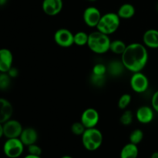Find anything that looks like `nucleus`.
Segmentation results:
<instances>
[{"label": "nucleus", "mask_w": 158, "mask_h": 158, "mask_svg": "<svg viewBox=\"0 0 158 158\" xmlns=\"http://www.w3.org/2000/svg\"><path fill=\"white\" fill-rule=\"evenodd\" d=\"M148 58L147 47L139 43L127 45L121 55V61L126 69L132 73L141 72L148 63Z\"/></svg>", "instance_id": "obj_1"}, {"label": "nucleus", "mask_w": 158, "mask_h": 158, "mask_svg": "<svg viewBox=\"0 0 158 158\" xmlns=\"http://www.w3.org/2000/svg\"><path fill=\"white\" fill-rule=\"evenodd\" d=\"M110 43L109 35L97 30L89 34L86 46L94 53L104 54L110 50Z\"/></svg>", "instance_id": "obj_2"}, {"label": "nucleus", "mask_w": 158, "mask_h": 158, "mask_svg": "<svg viewBox=\"0 0 158 158\" xmlns=\"http://www.w3.org/2000/svg\"><path fill=\"white\" fill-rule=\"evenodd\" d=\"M81 137L83 147L89 151H97L103 143V134L100 130L96 127L86 129Z\"/></svg>", "instance_id": "obj_3"}, {"label": "nucleus", "mask_w": 158, "mask_h": 158, "mask_svg": "<svg viewBox=\"0 0 158 158\" xmlns=\"http://www.w3.org/2000/svg\"><path fill=\"white\" fill-rule=\"evenodd\" d=\"M120 24V18L117 12H107L102 15L97 29L100 32L110 35L118 29Z\"/></svg>", "instance_id": "obj_4"}, {"label": "nucleus", "mask_w": 158, "mask_h": 158, "mask_svg": "<svg viewBox=\"0 0 158 158\" xmlns=\"http://www.w3.org/2000/svg\"><path fill=\"white\" fill-rule=\"evenodd\" d=\"M24 147L21 140L19 138H9L3 145V152L9 158H18L23 154Z\"/></svg>", "instance_id": "obj_5"}, {"label": "nucleus", "mask_w": 158, "mask_h": 158, "mask_svg": "<svg viewBox=\"0 0 158 158\" xmlns=\"http://www.w3.org/2000/svg\"><path fill=\"white\" fill-rule=\"evenodd\" d=\"M131 87L137 94H143L149 87V80L145 74L141 72L134 73L130 80Z\"/></svg>", "instance_id": "obj_6"}, {"label": "nucleus", "mask_w": 158, "mask_h": 158, "mask_svg": "<svg viewBox=\"0 0 158 158\" xmlns=\"http://www.w3.org/2000/svg\"><path fill=\"white\" fill-rule=\"evenodd\" d=\"M74 34L70 30L61 28L54 33V41L60 47L68 48L74 44Z\"/></svg>", "instance_id": "obj_7"}, {"label": "nucleus", "mask_w": 158, "mask_h": 158, "mask_svg": "<svg viewBox=\"0 0 158 158\" xmlns=\"http://www.w3.org/2000/svg\"><path fill=\"white\" fill-rule=\"evenodd\" d=\"M23 127L21 123L16 120H9L3 123L4 136L7 139L19 138L23 131Z\"/></svg>", "instance_id": "obj_8"}, {"label": "nucleus", "mask_w": 158, "mask_h": 158, "mask_svg": "<svg viewBox=\"0 0 158 158\" xmlns=\"http://www.w3.org/2000/svg\"><path fill=\"white\" fill-rule=\"evenodd\" d=\"M100 120V114L94 108H87L81 114L80 121L85 127L94 128L97 127Z\"/></svg>", "instance_id": "obj_9"}, {"label": "nucleus", "mask_w": 158, "mask_h": 158, "mask_svg": "<svg viewBox=\"0 0 158 158\" xmlns=\"http://www.w3.org/2000/svg\"><path fill=\"white\" fill-rule=\"evenodd\" d=\"M100 11L94 6H89L85 9L83 14V19L85 24L89 27L97 28L100 19H101Z\"/></svg>", "instance_id": "obj_10"}, {"label": "nucleus", "mask_w": 158, "mask_h": 158, "mask_svg": "<svg viewBox=\"0 0 158 158\" xmlns=\"http://www.w3.org/2000/svg\"><path fill=\"white\" fill-rule=\"evenodd\" d=\"M63 7V0H43L42 3L43 11L49 16H55L61 12Z\"/></svg>", "instance_id": "obj_11"}, {"label": "nucleus", "mask_w": 158, "mask_h": 158, "mask_svg": "<svg viewBox=\"0 0 158 158\" xmlns=\"http://www.w3.org/2000/svg\"><path fill=\"white\" fill-rule=\"evenodd\" d=\"M154 109L148 106H142L136 111V118L139 123L148 124L151 123L154 118Z\"/></svg>", "instance_id": "obj_12"}, {"label": "nucleus", "mask_w": 158, "mask_h": 158, "mask_svg": "<svg viewBox=\"0 0 158 158\" xmlns=\"http://www.w3.org/2000/svg\"><path fill=\"white\" fill-rule=\"evenodd\" d=\"M13 55L9 49H0V73H7L12 66Z\"/></svg>", "instance_id": "obj_13"}, {"label": "nucleus", "mask_w": 158, "mask_h": 158, "mask_svg": "<svg viewBox=\"0 0 158 158\" xmlns=\"http://www.w3.org/2000/svg\"><path fill=\"white\" fill-rule=\"evenodd\" d=\"M13 114V106L8 100L0 98V123H4L10 120Z\"/></svg>", "instance_id": "obj_14"}, {"label": "nucleus", "mask_w": 158, "mask_h": 158, "mask_svg": "<svg viewBox=\"0 0 158 158\" xmlns=\"http://www.w3.org/2000/svg\"><path fill=\"white\" fill-rule=\"evenodd\" d=\"M19 139L25 146L28 147L33 143H36L38 140V132L32 127L23 128Z\"/></svg>", "instance_id": "obj_15"}, {"label": "nucleus", "mask_w": 158, "mask_h": 158, "mask_svg": "<svg viewBox=\"0 0 158 158\" xmlns=\"http://www.w3.org/2000/svg\"><path fill=\"white\" fill-rule=\"evenodd\" d=\"M143 45L151 49H158V30L151 29L143 35Z\"/></svg>", "instance_id": "obj_16"}, {"label": "nucleus", "mask_w": 158, "mask_h": 158, "mask_svg": "<svg viewBox=\"0 0 158 158\" xmlns=\"http://www.w3.org/2000/svg\"><path fill=\"white\" fill-rule=\"evenodd\" d=\"M107 73L113 77H120L126 69L121 60H112L108 63Z\"/></svg>", "instance_id": "obj_17"}, {"label": "nucleus", "mask_w": 158, "mask_h": 158, "mask_svg": "<svg viewBox=\"0 0 158 158\" xmlns=\"http://www.w3.org/2000/svg\"><path fill=\"white\" fill-rule=\"evenodd\" d=\"M117 13L120 19H129L135 15L136 9L131 3H124L120 6Z\"/></svg>", "instance_id": "obj_18"}, {"label": "nucleus", "mask_w": 158, "mask_h": 158, "mask_svg": "<svg viewBox=\"0 0 158 158\" xmlns=\"http://www.w3.org/2000/svg\"><path fill=\"white\" fill-rule=\"evenodd\" d=\"M139 150L137 145L130 142L123 147L120 153V158H137Z\"/></svg>", "instance_id": "obj_19"}, {"label": "nucleus", "mask_w": 158, "mask_h": 158, "mask_svg": "<svg viewBox=\"0 0 158 158\" xmlns=\"http://www.w3.org/2000/svg\"><path fill=\"white\" fill-rule=\"evenodd\" d=\"M127 46L126 43L120 40H115L111 41L110 46V50L114 54L117 55H122L123 52L126 49Z\"/></svg>", "instance_id": "obj_20"}, {"label": "nucleus", "mask_w": 158, "mask_h": 158, "mask_svg": "<svg viewBox=\"0 0 158 158\" xmlns=\"http://www.w3.org/2000/svg\"><path fill=\"white\" fill-rule=\"evenodd\" d=\"M89 34L83 31H80L74 34V44L78 46H83L87 45Z\"/></svg>", "instance_id": "obj_21"}, {"label": "nucleus", "mask_w": 158, "mask_h": 158, "mask_svg": "<svg viewBox=\"0 0 158 158\" xmlns=\"http://www.w3.org/2000/svg\"><path fill=\"white\" fill-rule=\"evenodd\" d=\"M134 120V114L132 111L129 110H124L120 117V122L123 126H129Z\"/></svg>", "instance_id": "obj_22"}, {"label": "nucleus", "mask_w": 158, "mask_h": 158, "mask_svg": "<svg viewBox=\"0 0 158 158\" xmlns=\"http://www.w3.org/2000/svg\"><path fill=\"white\" fill-rule=\"evenodd\" d=\"M130 142L134 144L137 145L143 140V132L140 129H135L130 134Z\"/></svg>", "instance_id": "obj_23"}, {"label": "nucleus", "mask_w": 158, "mask_h": 158, "mask_svg": "<svg viewBox=\"0 0 158 158\" xmlns=\"http://www.w3.org/2000/svg\"><path fill=\"white\" fill-rule=\"evenodd\" d=\"M91 84L96 87H103L106 83V77L105 76H99L95 74H91L90 76Z\"/></svg>", "instance_id": "obj_24"}, {"label": "nucleus", "mask_w": 158, "mask_h": 158, "mask_svg": "<svg viewBox=\"0 0 158 158\" xmlns=\"http://www.w3.org/2000/svg\"><path fill=\"white\" fill-rule=\"evenodd\" d=\"M11 77L7 73H0V90H6L11 85Z\"/></svg>", "instance_id": "obj_25"}, {"label": "nucleus", "mask_w": 158, "mask_h": 158, "mask_svg": "<svg viewBox=\"0 0 158 158\" xmlns=\"http://www.w3.org/2000/svg\"><path fill=\"white\" fill-rule=\"evenodd\" d=\"M131 103V96L129 94H124L118 100V107L120 110H126Z\"/></svg>", "instance_id": "obj_26"}, {"label": "nucleus", "mask_w": 158, "mask_h": 158, "mask_svg": "<svg viewBox=\"0 0 158 158\" xmlns=\"http://www.w3.org/2000/svg\"><path fill=\"white\" fill-rule=\"evenodd\" d=\"M86 128L81 123V121L75 122L71 126V132L76 136H82L84 131H86Z\"/></svg>", "instance_id": "obj_27"}, {"label": "nucleus", "mask_w": 158, "mask_h": 158, "mask_svg": "<svg viewBox=\"0 0 158 158\" xmlns=\"http://www.w3.org/2000/svg\"><path fill=\"white\" fill-rule=\"evenodd\" d=\"M107 73V67L103 63H97L92 69V73L99 76H105Z\"/></svg>", "instance_id": "obj_28"}, {"label": "nucleus", "mask_w": 158, "mask_h": 158, "mask_svg": "<svg viewBox=\"0 0 158 158\" xmlns=\"http://www.w3.org/2000/svg\"><path fill=\"white\" fill-rule=\"evenodd\" d=\"M28 148V152L29 154L31 155H35V156H41L42 153H43V150L40 148L39 145H37L36 143H33V144H31L29 146L27 147Z\"/></svg>", "instance_id": "obj_29"}, {"label": "nucleus", "mask_w": 158, "mask_h": 158, "mask_svg": "<svg viewBox=\"0 0 158 158\" xmlns=\"http://www.w3.org/2000/svg\"><path fill=\"white\" fill-rule=\"evenodd\" d=\"M151 106L154 111L158 113V90L153 94L151 98Z\"/></svg>", "instance_id": "obj_30"}, {"label": "nucleus", "mask_w": 158, "mask_h": 158, "mask_svg": "<svg viewBox=\"0 0 158 158\" xmlns=\"http://www.w3.org/2000/svg\"><path fill=\"white\" fill-rule=\"evenodd\" d=\"M7 73L9 74V76L11 77V78H15V77H18L19 70L15 67L12 66V67L9 69V70L7 72Z\"/></svg>", "instance_id": "obj_31"}, {"label": "nucleus", "mask_w": 158, "mask_h": 158, "mask_svg": "<svg viewBox=\"0 0 158 158\" xmlns=\"http://www.w3.org/2000/svg\"><path fill=\"white\" fill-rule=\"evenodd\" d=\"M2 136H4V132H3V124L0 123V138H2Z\"/></svg>", "instance_id": "obj_32"}, {"label": "nucleus", "mask_w": 158, "mask_h": 158, "mask_svg": "<svg viewBox=\"0 0 158 158\" xmlns=\"http://www.w3.org/2000/svg\"><path fill=\"white\" fill-rule=\"evenodd\" d=\"M24 158H42L41 156H35V155H31V154H28Z\"/></svg>", "instance_id": "obj_33"}, {"label": "nucleus", "mask_w": 158, "mask_h": 158, "mask_svg": "<svg viewBox=\"0 0 158 158\" xmlns=\"http://www.w3.org/2000/svg\"><path fill=\"white\" fill-rule=\"evenodd\" d=\"M151 158H158V152H157V151L153 153V154H151Z\"/></svg>", "instance_id": "obj_34"}, {"label": "nucleus", "mask_w": 158, "mask_h": 158, "mask_svg": "<svg viewBox=\"0 0 158 158\" xmlns=\"http://www.w3.org/2000/svg\"><path fill=\"white\" fill-rule=\"evenodd\" d=\"M8 0H0V6H2L7 3Z\"/></svg>", "instance_id": "obj_35"}, {"label": "nucleus", "mask_w": 158, "mask_h": 158, "mask_svg": "<svg viewBox=\"0 0 158 158\" xmlns=\"http://www.w3.org/2000/svg\"><path fill=\"white\" fill-rule=\"evenodd\" d=\"M61 158H73V157H72L71 156H69V155H65V156H63Z\"/></svg>", "instance_id": "obj_36"}, {"label": "nucleus", "mask_w": 158, "mask_h": 158, "mask_svg": "<svg viewBox=\"0 0 158 158\" xmlns=\"http://www.w3.org/2000/svg\"><path fill=\"white\" fill-rule=\"evenodd\" d=\"M87 1L91 2H96V1H97V0H87Z\"/></svg>", "instance_id": "obj_37"}, {"label": "nucleus", "mask_w": 158, "mask_h": 158, "mask_svg": "<svg viewBox=\"0 0 158 158\" xmlns=\"http://www.w3.org/2000/svg\"><path fill=\"white\" fill-rule=\"evenodd\" d=\"M157 11H158V3H157Z\"/></svg>", "instance_id": "obj_38"}]
</instances>
